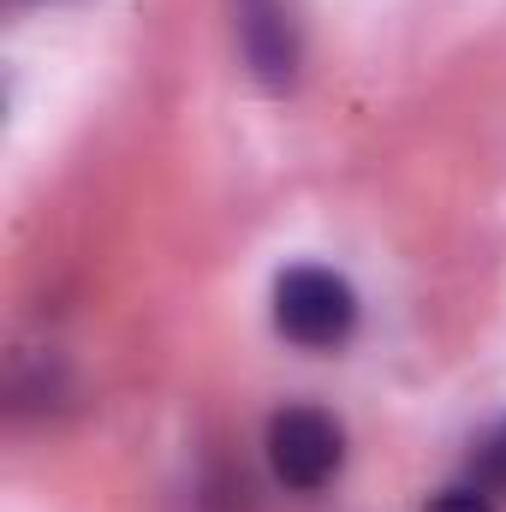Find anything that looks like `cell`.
Masks as SVG:
<instances>
[{
  "label": "cell",
  "instance_id": "cell-1",
  "mask_svg": "<svg viewBox=\"0 0 506 512\" xmlns=\"http://www.w3.org/2000/svg\"><path fill=\"white\" fill-rule=\"evenodd\" d=\"M274 322L292 346L334 352L358 328V292L334 268H286L274 286Z\"/></svg>",
  "mask_w": 506,
  "mask_h": 512
},
{
  "label": "cell",
  "instance_id": "cell-2",
  "mask_svg": "<svg viewBox=\"0 0 506 512\" xmlns=\"http://www.w3.org/2000/svg\"><path fill=\"white\" fill-rule=\"evenodd\" d=\"M268 465H274V477H280L286 489L310 495V489H322V483L340 477V465H346V435H340V423H334L328 411L292 405V411H280V417L268 423Z\"/></svg>",
  "mask_w": 506,
  "mask_h": 512
},
{
  "label": "cell",
  "instance_id": "cell-5",
  "mask_svg": "<svg viewBox=\"0 0 506 512\" xmlns=\"http://www.w3.org/2000/svg\"><path fill=\"white\" fill-rule=\"evenodd\" d=\"M495 459H501V471H506V435H501V441H495Z\"/></svg>",
  "mask_w": 506,
  "mask_h": 512
},
{
  "label": "cell",
  "instance_id": "cell-3",
  "mask_svg": "<svg viewBox=\"0 0 506 512\" xmlns=\"http://www.w3.org/2000/svg\"><path fill=\"white\" fill-rule=\"evenodd\" d=\"M239 42H245V60L256 66L262 84H292V72H298V36H292L286 12L274 0H245Z\"/></svg>",
  "mask_w": 506,
  "mask_h": 512
},
{
  "label": "cell",
  "instance_id": "cell-4",
  "mask_svg": "<svg viewBox=\"0 0 506 512\" xmlns=\"http://www.w3.org/2000/svg\"><path fill=\"white\" fill-rule=\"evenodd\" d=\"M429 512H495V501H489V489H441Z\"/></svg>",
  "mask_w": 506,
  "mask_h": 512
}]
</instances>
